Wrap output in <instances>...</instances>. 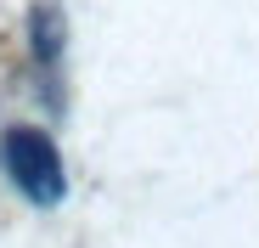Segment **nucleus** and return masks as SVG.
Segmentation results:
<instances>
[{"label": "nucleus", "mask_w": 259, "mask_h": 248, "mask_svg": "<svg viewBox=\"0 0 259 248\" xmlns=\"http://www.w3.org/2000/svg\"><path fill=\"white\" fill-rule=\"evenodd\" d=\"M0 170H6V181L34 203V209H57L68 197L62 152H57V141L39 130V124H6V130H0Z\"/></svg>", "instance_id": "f257e3e1"}]
</instances>
